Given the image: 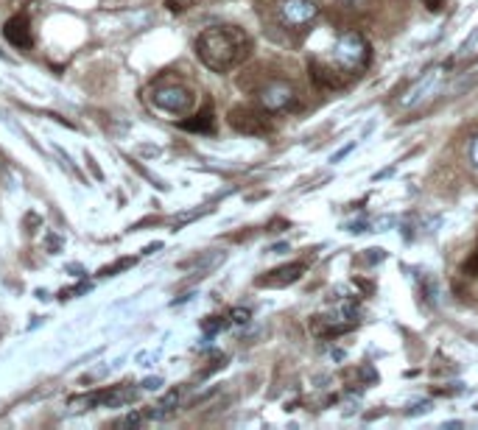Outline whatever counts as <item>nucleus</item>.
<instances>
[{"instance_id":"obj_27","label":"nucleus","mask_w":478,"mask_h":430,"mask_svg":"<svg viewBox=\"0 0 478 430\" xmlns=\"http://www.w3.org/2000/svg\"><path fill=\"white\" fill-rule=\"evenodd\" d=\"M395 173V168H383L381 173H375V179H386V176H392Z\"/></svg>"},{"instance_id":"obj_18","label":"nucleus","mask_w":478,"mask_h":430,"mask_svg":"<svg viewBox=\"0 0 478 430\" xmlns=\"http://www.w3.org/2000/svg\"><path fill=\"white\" fill-rule=\"evenodd\" d=\"M364 260H366V265H378L381 260H386V252H383V249H366Z\"/></svg>"},{"instance_id":"obj_7","label":"nucleus","mask_w":478,"mask_h":430,"mask_svg":"<svg viewBox=\"0 0 478 430\" xmlns=\"http://www.w3.org/2000/svg\"><path fill=\"white\" fill-rule=\"evenodd\" d=\"M445 67H448V65H439V67H431L428 73H422V76L409 87V93L403 96V106H417V104H422L425 98H431L436 89L442 87V81H445Z\"/></svg>"},{"instance_id":"obj_8","label":"nucleus","mask_w":478,"mask_h":430,"mask_svg":"<svg viewBox=\"0 0 478 430\" xmlns=\"http://www.w3.org/2000/svg\"><path fill=\"white\" fill-rule=\"evenodd\" d=\"M229 127L241 134H266L272 129L269 118L252 110V106H235V110H229Z\"/></svg>"},{"instance_id":"obj_10","label":"nucleus","mask_w":478,"mask_h":430,"mask_svg":"<svg viewBox=\"0 0 478 430\" xmlns=\"http://www.w3.org/2000/svg\"><path fill=\"white\" fill-rule=\"evenodd\" d=\"M4 37L14 45V48H31L34 45V34H31V23L26 14H17L4 26Z\"/></svg>"},{"instance_id":"obj_13","label":"nucleus","mask_w":478,"mask_h":430,"mask_svg":"<svg viewBox=\"0 0 478 430\" xmlns=\"http://www.w3.org/2000/svg\"><path fill=\"white\" fill-rule=\"evenodd\" d=\"M397 227V219L395 215H378L375 221H369V232H389Z\"/></svg>"},{"instance_id":"obj_17","label":"nucleus","mask_w":478,"mask_h":430,"mask_svg":"<svg viewBox=\"0 0 478 430\" xmlns=\"http://www.w3.org/2000/svg\"><path fill=\"white\" fill-rule=\"evenodd\" d=\"M224 327H227V321L219 319V316H212L210 321H204V333H210V335H216V333L224 330Z\"/></svg>"},{"instance_id":"obj_9","label":"nucleus","mask_w":478,"mask_h":430,"mask_svg":"<svg viewBox=\"0 0 478 430\" xmlns=\"http://www.w3.org/2000/svg\"><path fill=\"white\" fill-rule=\"evenodd\" d=\"M303 272H305L303 263H289V265L274 268V272L260 277L258 285H260V288H286V285H291V282H297L299 277H303Z\"/></svg>"},{"instance_id":"obj_2","label":"nucleus","mask_w":478,"mask_h":430,"mask_svg":"<svg viewBox=\"0 0 478 430\" xmlns=\"http://www.w3.org/2000/svg\"><path fill=\"white\" fill-rule=\"evenodd\" d=\"M252 42L246 37V31L238 26H212L204 28L197 40V53L204 67L212 73H229L250 57Z\"/></svg>"},{"instance_id":"obj_3","label":"nucleus","mask_w":478,"mask_h":430,"mask_svg":"<svg viewBox=\"0 0 478 430\" xmlns=\"http://www.w3.org/2000/svg\"><path fill=\"white\" fill-rule=\"evenodd\" d=\"M193 89L180 81H159L151 89V104L168 115H188L193 110Z\"/></svg>"},{"instance_id":"obj_25","label":"nucleus","mask_w":478,"mask_h":430,"mask_svg":"<svg viewBox=\"0 0 478 430\" xmlns=\"http://www.w3.org/2000/svg\"><path fill=\"white\" fill-rule=\"evenodd\" d=\"M269 252H277V255H282V252H289V243H277V246H272Z\"/></svg>"},{"instance_id":"obj_12","label":"nucleus","mask_w":478,"mask_h":430,"mask_svg":"<svg viewBox=\"0 0 478 430\" xmlns=\"http://www.w3.org/2000/svg\"><path fill=\"white\" fill-rule=\"evenodd\" d=\"M434 411V403L431 400H420V403H412L409 408H405V417L409 419H417V417H425Z\"/></svg>"},{"instance_id":"obj_1","label":"nucleus","mask_w":478,"mask_h":430,"mask_svg":"<svg viewBox=\"0 0 478 430\" xmlns=\"http://www.w3.org/2000/svg\"><path fill=\"white\" fill-rule=\"evenodd\" d=\"M372 48L361 31H344L328 50V57L313 59V76L322 87H347L369 67Z\"/></svg>"},{"instance_id":"obj_23","label":"nucleus","mask_w":478,"mask_h":430,"mask_svg":"<svg viewBox=\"0 0 478 430\" xmlns=\"http://www.w3.org/2000/svg\"><path fill=\"white\" fill-rule=\"evenodd\" d=\"M347 229L352 232V235H358V232H369V221H352V224H347Z\"/></svg>"},{"instance_id":"obj_21","label":"nucleus","mask_w":478,"mask_h":430,"mask_svg":"<svg viewBox=\"0 0 478 430\" xmlns=\"http://www.w3.org/2000/svg\"><path fill=\"white\" fill-rule=\"evenodd\" d=\"M467 157H470V163H473V168L478 171V134L470 140V151H467Z\"/></svg>"},{"instance_id":"obj_4","label":"nucleus","mask_w":478,"mask_h":430,"mask_svg":"<svg viewBox=\"0 0 478 430\" xmlns=\"http://www.w3.org/2000/svg\"><path fill=\"white\" fill-rule=\"evenodd\" d=\"M319 6L313 0H277L274 4V17L280 26L286 28H303L316 20Z\"/></svg>"},{"instance_id":"obj_11","label":"nucleus","mask_w":478,"mask_h":430,"mask_svg":"<svg viewBox=\"0 0 478 430\" xmlns=\"http://www.w3.org/2000/svg\"><path fill=\"white\" fill-rule=\"evenodd\" d=\"M199 120H185L182 127L190 132H210L212 129V110H204L202 115H197Z\"/></svg>"},{"instance_id":"obj_20","label":"nucleus","mask_w":478,"mask_h":430,"mask_svg":"<svg viewBox=\"0 0 478 430\" xmlns=\"http://www.w3.org/2000/svg\"><path fill=\"white\" fill-rule=\"evenodd\" d=\"M475 42H478V28H475V31L470 34V37L465 40V45H462V48H459V57H467V53H470V48H473Z\"/></svg>"},{"instance_id":"obj_24","label":"nucleus","mask_w":478,"mask_h":430,"mask_svg":"<svg viewBox=\"0 0 478 430\" xmlns=\"http://www.w3.org/2000/svg\"><path fill=\"white\" fill-rule=\"evenodd\" d=\"M159 386H163V378H146L143 380V391H157Z\"/></svg>"},{"instance_id":"obj_15","label":"nucleus","mask_w":478,"mask_h":430,"mask_svg":"<svg viewBox=\"0 0 478 430\" xmlns=\"http://www.w3.org/2000/svg\"><path fill=\"white\" fill-rule=\"evenodd\" d=\"M356 146H358V140H352V142H347V146L344 149H339V151H335L333 157H330V165H339L342 163V159H347L352 151H356Z\"/></svg>"},{"instance_id":"obj_14","label":"nucleus","mask_w":478,"mask_h":430,"mask_svg":"<svg viewBox=\"0 0 478 430\" xmlns=\"http://www.w3.org/2000/svg\"><path fill=\"white\" fill-rule=\"evenodd\" d=\"M358 408H361V391H352L350 397L342 403V414H344V417H356Z\"/></svg>"},{"instance_id":"obj_5","label":"nucleus","mask_w":478,"mask_h":430,"mask_svg":"<svg viewBox=\"0 0 478 430\" xmlns=\"http://www.w3.org/2000/svg\"><path fill=\"white\" fill-rule=\"evenodd\" d=\"M137 400V388H129V386H115V388H104V391H96L90 397H81V400H73V405H81L79 411H90V408H123Z\"/></svg>"},{"instance_id":"obj_16","label":"nucleus","mask_w":478,"mask_h":430,"mask_svg":"<svg viewBox=\"0 0 478 430\" xmlns=\"http://www.w3.org/2000/svg\"><path fill=\"white\" fill-rule=\"evenodd\" d=\"M146 419H149L146 414H129V417L118 419V422H115V427H137L140 422H146Z\"/></svg>"},{"instance_id":"obj_22","label":"nucleus","mask_w":478,"mask_h":430,"mask_svg":"<svg viewBox=\"0 0 478 430\" xmlns=\"http://www.w3.org/2000/svg\"><path fill=\"white\" fill-rule=\"evenodd\" d=\"M465 272L473 274V277H478V249H475V255L465 263Z\"/></svg>"},{"instance_id":"obj_19","label":"nucleus","mask_w":478,"mask_h":430,"mask_svg":"<svg viewBox=\"0 0 478 430\" xmlns=\"http://www.w3.org/2000/svg\"><path fill=\"white\" fill-rule=\"evenodd\" d=\"M229 319H233V325H250L252 313L246 311V308H235V311H233V316H229Z\"/></svg>"},{"instance_id":"obj_6","label":"nucleus","mask_w":478,"mask_h":430,"mask_svg":"<svg viewBox=\"0 0 478 430\" xmlns=\"http://www.w3.org/2000/svg\"><path fill=\"white\" fill-rule=\"evenodd\" d=\"M294 98H297L294 84H291V81H282V79L269 81V84H266L260 93H258V104L263 106L266 112H282V110H289V106L294 104Z\"/></svg>"},{"instance_id":"obj_26","label":"nucleus","mask_w":478,"mask_h":430,"mask_svg":"<svg viewBox=\"0 0 478 430\" xmlns=\"http://www.w3.org/2000/svg\"><path fill=\"white\" fill-rule=\"evenodd\" d=\"M442 4H445V0H428V9H431V12H439Z\"/></svg>"}]
</instances>
